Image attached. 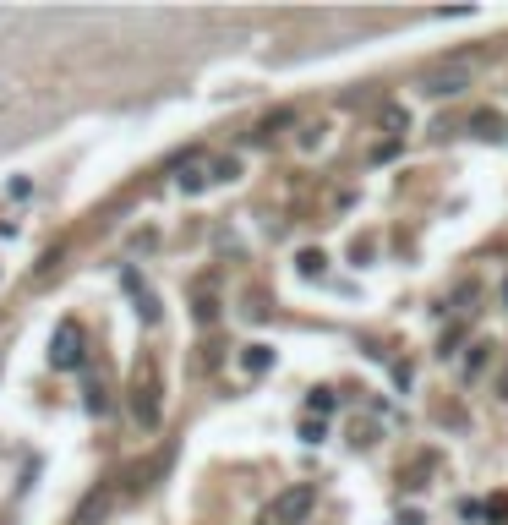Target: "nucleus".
<instances>
[{
  "mask_svg": "<svg viewBox=\"0 0 508 525\" xmlns=\"http://www.w3.org/2000/svg\"><path fill=\"white\" fill-rule=\"evenodd\" d=\"M312 504H317V487L301 482V487H290V492H279V498H273V514H268V520H279V525H301L306 514H312Z\"/></svg>",
  "mask_w": 508,
  "mask_h": 525,
  "instance_id": "1",
  "label": "nucleus"
},
{
  "mask_svg": "<svg viewBox=\"0 0 508 525\" xmlns=\"http://www.w3.org/2000/svg\"><path fill=\"white\" fill-rule=\"evenodd\" d=\"M421 88H427L432 99H454V93H465V88H470V71H465V66H448V71H432Z\"/></svg>",
  "mask_w": 508,
  "mask_h": 525,
  "instance_id": "2",
  "label": "nucleus"
},
{
  "mask_svg": "<svg viewBox=\"0 0 508 525\" xmlns=\"http://www.w3.org/2000/svg\"><path fill=\"white\" fill-rule=\"evenodd\" d=\"M470 137L497 143V137H503V115H497V110H475V115H470Z\"/></svg>",
  "mask_w": 508,
  "mask_h": 525,
  "instance_id": "3",
  "label": "nucleus"
},
{
  "mask_svg": "<svg viewBox=\"0 0 508 525\" xmlns=\"http://www.w3.org/2000/svg\"><path fill=\"white\" fill-rule=\"evenodd\" d=\"M131 411H137V421H143V427H159V399H153V383H137Z\"/></svg>",
  "mask_w": 508,
  "mask_h": 525,
  "instance_id": "4",
  "label": "nucleus"
},
{
  "mask_svg": "<svg viewBox=\"0 0 508 525\" xmlns=\"http://www.w3.org/2000/svg\"><path fill=\"white\" fill-rule=\"evenodd\" d=\"M241 367L252 372V378H257V372H268V367H273V345H246V350H241Z\"/></svg>",
  "mask_w": 508,
  "mask_h": 525,
  "instance_id": "5",
  "label": "nucleus"
},
{
  "mask_svg": "<svg viewBox=\"0 0 508 525\" xmlns=\"http://www.w3.org/2000/svg\"><path fill=\"white\" fill-rule=\"evenodd\" d=\"M77 361H82L77 334H71V329H61V334H55V367H77Z\"/></svg>",
  "mask_w": 508,
  "mask_h": 525,
  "instance_id": "6",
  "label": "nucleus"
},
{
  "mask_svg": "<svg viewBox=\"0 0 508 525\" xmlns=\"http://www.w3.org/2000/svg\"><path fill=\"white\" fill-rule=\"evenodd\" d=\"M383 126L394 131V137H405L410 131V110L405 105H383Z\"/></svg>",
  "mask_w": 508,
  "mask_h": 525,
  "instance_id": "7",
  "label": "nucleus"
},
{
  "mask_svg": "<svg viewBox=\"0 0 508 525\" xmlns=\"http://www.w3.org/2000/svg\"><path fill=\"white\" fill-rule=\"evenodd\" d=\"M492 350H497L492 339H475V345H470V361H465V372H470V378H475V372L487 367V356H492Z\"/></svg>",
  "mask_w": 508,
  "mask_h": 525,
  "instance_id": "8",
  "label": "nucleus"
},
{
  "mask_svg": "<svg viewBox=\"0 0 508 525\" xmlns=\"http://www.w3.org/2000/svg\"><path fill=\"white\" fill-rule=\"evenodd\" d=\"M306 399H312V411H317V421H323V416H333V405H339V394H333V389H312Z\"/></svg>",
  "mask_w": 508,
  "mask_h": 525,
  "instance_id": "9",
  "label": "nucleus"
},
{
  "mask_svg": "<svg viewBox=\"0 0 508 525\" xmlns=\"http://www.w3.org/2000/svg\"><path fill=\"white\" fill-rule=\"evenodd\" d=\"M323 263H328V257H323V252H317V247H306V252H301V257H295V269H301V273H306V279H317V273H323Z\"/></svg>",
  "mask_w": 508,
  "mask_h": 525,
  "instance_id": "10",
  "label": "nucleus"
},
{
  "mask_svg": "<svg viewBox=\"0 0 508 525\" xmlns=\"http://www.w3.org/2000/svg\"><path fill=\"white\" fill-rule=\"evenodd\" d=\"M301 438L306 443H323L328 438V421H301Z\"/></svg>",
  "mask_w": 508,
  "mask_h": 525,
  "instance_id": "11",
  "label": "nucleus"
},
{
  "mask_svg": "<svg viewBox=\"0 0 508 525\" xmlns=\"http://www.w3.org/2000/svg\"><path fill=\"white\" fill-rule=\"evenodd\" d=\"M350 257H355V263H366V257H372V235H355V241H350Z\"/></svg>",
  "mask_w": 508,
  "mask_h": 525,
  "instance_id": "12",
  "label": "nucleus"
},
{
  "mask_svg": "<svg viewBox=\"0 0 508 525\" xmlns=\"http://www.w3.org/2000/svg\"><path fill=\"white\" fill-rule=\"evenodd\" d=\"M459 334H465V329H448V334L437 339V356H454V345H459Z\"/></svg>",
  "mask_w": 508,
  "mask_h": 525,
  "instance_id": "13",
  "label": "nucleus"
},
{
  "mask_svg": "<svg viewBox=\"0 0 508 525\" xmlns=\"http://www.w3.org/2000/svg\"><path fill=\"white\" fill-rule=\"evenodd\" d=\"M487 514H492V520H508V498H492V504H487Z\"/></svg>",
  "mask_w": 508,
  "mask_h": 525,
  "instance_id": "14",
  "label": "nucleus"
},
{
  "mask_svg": "<svg viewBox=\"0 0 508 525\" xmlns=\"http://www.w3.org/2000/svg\"><path fill=\"white\" fill-rule=\"evenodd\" d=\"M399 525H427V514H421V509H405V514H399Z\"/></svg>",
  "mask_w": 508,
  "mask_h": 525,
  "instance_id": "15",
  "label": "nucleus"
},
{
  "mask_svg": "<svg viewBox=\"0 0 508 525\" xmlns=\"http://www.w3.org/2000/svg\"><path fill=\"white\" fill-rule=\"evenodd\" d=\"M497 295H503V307H508V279H503V290H497Z\"/></svg>",
  "mask_w": 508,
  "mask_h": 525,
  "instance_id": "16",
  "label": "nucleus"
}]
</instances>
